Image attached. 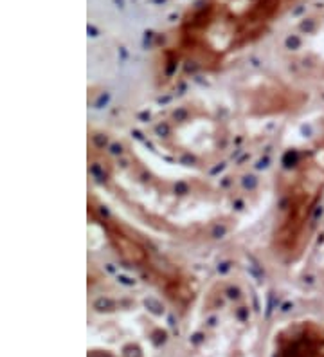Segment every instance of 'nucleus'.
Returning <instances> with one entry per match:
<instances>
[{
  "label": "nucleus",
  "mask_w": 324,
  "mask_h": 357,
  "mask_svg": "<svg viewBox=\"0 0 324 357\" xmlns=\"http://www.w3.org/2000/svg\"><path fill=\"white\" fill-rule=\"evenodd\" d=\"M299 0H199L162 49L164 75L216 70L263 38Z\"/></svg>",
  "instance_id": "obj_1"
},
{
  "label": "nucleus",
  "mask_w": 324,
  "mask_h": 357,
  "mask_svg": "<svg viewBox=\"0 0 324 357\" xmlns=\"http://www.w3.org/2000/svg\"><path fill=\"white\" fill-rule=\"evenodd\" d=\"M323 193L324 155L321 152L299 157L281 177L272 245L285 261H298L304 253Z\"/></svg>",
  "instance_id": "obj_2"
},
{
  "label": "nucleus",
  "mask_w": 324,
  "mask_h": 357,
  "mask_svg": "<svg viewBox=\"0 0 324 357\" xmlns=\"http://www.w3.org/2000/svg\"><path fill=\"white\" fill-rule=\"evenodd\" d=\"M157 137L169 153L203 168L218 161L227 150L229 128L208 105L187 103L159 123Z\"/></svg>",
  "instance_id": "obj_3"
},
{
  "label": "nucleus",
  "mask_w": 324,
  "mask_h": 357,
  "mask_svg": "<svg viewBox=\"0 0 324 357\" xmlns=\"http://www.w3.org/2000/svg\"><path fill=\"white\" fill-rule=\"evenodd\" d=\"M100 218V224L116 253L139 275H143L146 282L153 283L177 303H184L193 294L191 278L186 271L160 253L150 240L110 215L101 213Z\"/></svg>",
  "instance_id": "obj_4"
},
{
  "label": "nucleus",
  "mask_w": 324,
  "mask_h": 357,
  "mask_svg": "<svg viewBox=\"0 0 324 357\" xmlns=\"http://www.w3.org/2000/svg\"><path fill=\"white\" fill-rule=\"evenodd\" d=\"M301 44L294 49L295 63L311 79L324 82V17L301 33Z\"/></svg>",
  "instance_id": "obj_5"
},
{
  "label": "nucleus",
  "mask_w": 324,
  "mask_h": 357,
  "mask_svg": "<svg viewBox=\"0 0 324 357\" xmlns=\"http://www.w3.org/2000/svg\"><path fill=\"white\" fill-rule=\"evenodd\" d=\"M319 152L324 155V134H323V139H321V144H319Z\"/></svg>",
  "instance_id": "obj_6"
}]
</instances>
